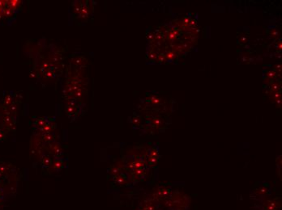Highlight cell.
Segmentation results:
<instances>
[{"instance_id":"3957f363","label":"cell","mask_w":282,"mask_h":210,"mask_svg":"<svg viewBox=\"0 0 282 210\" xmlns=\"http://www.w3.org/2000/svg\"><path fill=\"white\" fill-rule=\"evenodd\" d=\"M19 180L18 171L8 162H0V210L11 197L16 195Z\"/></svg>"},{"instance_id":"7a4b0ae2","label":"cell","mask_w":282,"mask_h":210,"mask_svg":"<svg viewBox=\"0 0 282 210\" xmlns=\"http://www.w3.org/2000/svg\"><path fill=\"white\" fill-rule=\"evenodd\" d=\"M86 66H78L69 64L66 74L63 94L64 99H75L85 104V96L87 95V79H85V69Z\"/></svg>"},{"instance_id":"5b68a950","label":"cell","mask_w":282,"mask_h":210,"mask_svg":"<svg viewBox=\"0 0 282 210\" xmlns=\"http://www.w3.org/2000/svg\"><path fill=\"white\" fill-rule=\"evenodd\" d=\"M91 1H74L71 4V12L73 15L79 23L87 21L93 11V4Z\"/></svg>"},{"instance_id":"277c9868","label":"cell","mask_w":282,"mask_h":210,"mask_svg":"<svg viewBox=\"0 0 282 210\" xmlns=\"http://www.w3.org/2000/svg\"><path fill=\"white\" fill-rule=\"evenodd\" d=\"M23 1L0 0V25H11L22 9Z\"/></svg>"},{"instance_id":"6da1fadb","label":"cell","mask_w":282,"mask_h":210,"mask_svg":"<svg viewBox=\"0 0 282 210\" xmlns=\"http://www.w3.org/2000/svg\"><path fill=\"white\" fill-rule=\"evenodd\" d=\"M20 99L14 92L3 94L0 100V142L16 129Z\"/></svg>"},{"instance_id":"8992f818","label":"cell","mask_w":282,"mask_h":210,"mask_svg":"<svg viewBox=\"0 0 282 210\" xmlns=\"http://www.w3.org/2000/svg\"><path fill=\"white\" fill-rule=\"evenodd\" d=\"M65 108L66 113L68 114V118L71 121H75L82 117L85 114V105L80 104L75 99H65Z\"/></svg>"}]
</instances>
